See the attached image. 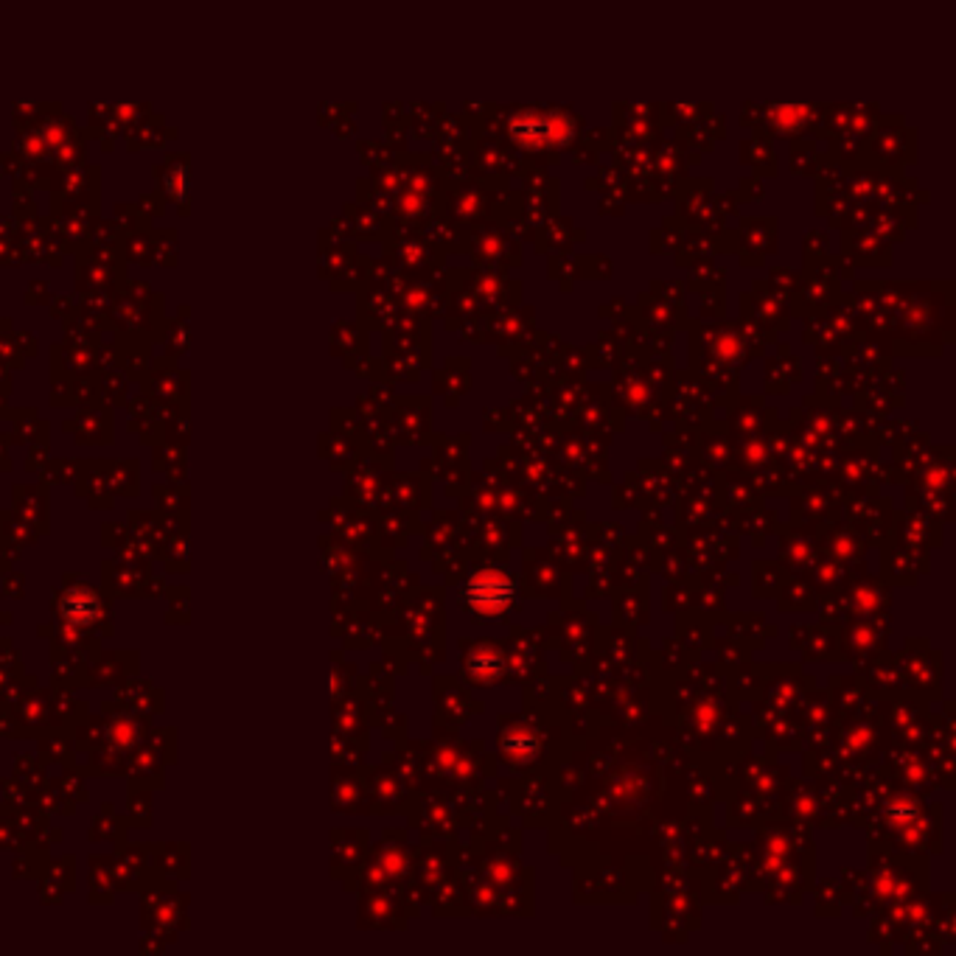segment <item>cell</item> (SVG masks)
Returning a JSON list of instances; mask_svg holds the SVG:
<instances>
[{"label":"cell","mask_w":956,"mask_h":956,"mask_svg":"<svg viewBox=\"0 0 956 956\" xmlns=\"http://www.w3.org/2000/svg\"><path fill=\"white\" fill-rule=\"evenodd\" d=\"M584 132V118L564 104H488L471 138H497L514 146L530 166H550Z\"/></svg>","instance_id":"1"},{"label":"cell","mask_w":956,"mask_h":956,"mask_svg":"<svg viewBox=\"0 0 956 956\" xmlns=\"http://www.w3.org/2000/svg\"><path fill=\"white\" fill-rule=\"evenodd\" d=\"M825 104H752L741 110V127L763 138H819Z\"/></svg>","instance_id":"2"},{"label":"cell","mask_w":956,"mask_h":956,"mask_svg":"<svg viewBox=\"0 0 956 956\" xmlns=\"http://www.w3.org/2000/svg\"><path fill=\"white\" fill-rule=\"evenodd\" d=\"M914 160H917V132L906 124L903 115H892V118L881 115V121L875 124V129L864 141L858 166L900 172L903 166H909Z\"/></svg>","instance_id":"3"},{"label":"cell","mask_w":956,"mask_h":956,"mask_svg":"<svg viewBox=\"0 0 956 956\" xmlns=\"http://www.w3.org/2000/svg\"><path fill=\"white\" fill-rule=\"evenodd\" d=\"M460 253L471 258L474 267L511 272L522 267V244L511 239L497 219H480L463 228Z\"/></svg>","instance_id":"4"},{"label":"cell","mask_w":956,"mask_h":956,"mask_svg":"<svg viewBox=\"0 0 956 956\" xmlns=\"http://www.w3.org/2000/svg\"><path fill=\"white\" fill-rule=\"evenodd\" d=\"M676 200V216L685 222L687 228L696 233H721L727 230V216L718 208V191H715L713 177H687L682 186L673 194Z\"/></svg>","instance_id":"5"},{"label":"cell","mask_w":956,"mask_h":956,"mask_svg":"<svg viewBox=\"0 0 956 956\" xmlns=\"http://www.w3.org/2000/svg\"><path fill=\"white\" fill-rule=\"evenodd\" d=\"M469 160L471 169H474V177L500 180V183L519 180L530 166L528 160L519 155L514 146H508L505 141H497V138H486V135L471 138Z\"/></svg>","instance_id":"6"},{"label":"cell","mask_w":956,"mask_h":956,"mask_svg":"<svg viewBox=\"0 0 956 956\" xmlns=\"http://www.w3.org/2000/svg\"><path fill=\"white\" fill-rule=\"evenodd\" d=\"M780 222L774 216H746L741 228L732 230V253L743 267H763V261L777 253Z\"/></svg>","instance_id":"7"},{"label":"cell","mask_w":956,"mask_h":956,"mask_svg":"<svg viewBox=\"0 0 956 956\" xmlns=\"http://www.w3.org/2000/svg\"><path fill=\"white\" fill-rule=\"evenodd\" d=\"M614 143L654 146L662 141L659 104H614Z\"/></svg>","instance_id":"8"},{"label":"cell","mask_w":956,"mask_h":956,"mask_svg":"<svg viewBox=\"0 0 956 956\" xmlns=\"http://www.w3.org/2000/svg\"><path fill=\"white\" fill-rule=\"evenodd\" d=\"M390 258L399 261V267L407 275H421V278H438L443 272L446 253L435 250L432 244L418 233V228L404 225L396 236V242L390 244Z\"/></svg>","instance_id":"9"},{"label":"cell","mask_w":956,"mask_h":956,"mask_svg":"<svg viewBox=\"0 0 956 956\" xmlns=\"http://www.w3.org/2000/svg\"><path fill=\"white\" fill-rule=\"evenodd\" d=\"M895 244L881 239L878 233L864 228L842 230V256H847L856 267H889Z\"/></svg>","instance_id":"10"},{"label":"cell","mask_w":956,"mask_h":956,"mask_svg":"<svg viewBox=\"0 0 956 956\" xmlns=\"http://www.w3.org/2000/svg\"><path fill=\"white\" fill-rule=\"evenodd\" d=\"M586 242V233L584 230L575 228V222H572L570 216H550L544 225L536 228V236H533V247H536V253H544V256H558V253H570L575 250V244Z\"/></svg>","instance_id":"11"},{"label":"cell","mask_w":956,"mask_h":956,"mask_svg":"<svg viewBox=\"0 0 956 956\" xmlns=\"http://www.w3.org/2000/svg\"><path fill=\"white\" fill-rule=\"evenodd\" d=\"M741 163L743 166H749L755 177L760 180H766V177H774L777 174V149H774V141L769 138H763V135H752V138H743L741 141Z\"/></svg>","instance_id":"12"},{"label":"cell","mask_w":956,"mask_h":956,"mask_svg":"<svg viewBox=\"0 0 956 956\" xmlns=\"http://www.w3.org/2000/svg\"><path fill=\"white\" fill-rule=\"evenodd\" d=\"M415 228H418V233H421L435 250H441V253H460L463 228H457L455 222H449L446 216L432 214L427 216V219H421Z\"/></svg>","instance_id":"13"},{"label":"cell","mask_w":956,"mask_h":956,"mask_svg":"<svg viewBox=\"0 0 956 956\" xmlns=\"http://www.w3.org/2000/svg\"><path fill=\"white\" fill-rule=\"evenodd\" d=\"M715 113L713 104H707V101H701V104H679V101H665V104H659V118H662V127H671L673 132L676 129H685L690 124H696L701 121L704 115Z\"/></svg>","instance_id":"14"},{"label":"cell","mask_w":956,"mask_h":956,"mask_svg":"<svg viewBox=\"0 0 956 956\" xmlns=\"http://www.w3.org/2000/svg\"><path fill=\"white\" fill-rule=\"evenodd\" d=\"M687 233H690V228H687L679 216L676 214L668 216V219L662 222V228H657L654 233H651V239H648V250H651L654 256H662V253H671L673 256V253L679 250V244L687 239Z\"/></svg>","instance_id":"15"},{"label":"cell","mask_w":956,"mask_h":956,"mask_svg":"<svg viewBox=\"0 0 956 956\" xmlns=\"http://www.w3.org/2000/svg\"><path fill=\"white\" fill-rule=\"evenodd\" d=\"M578 278H584V272H581V253L575 256V250H570V253L550 256V281H556L561 289H570Z\"/></svg>","instance_id":"16"},{"label":"cell","mask_w":956,"mask_h":956,"mask_svg":"<svg viewBox=\"0 0 956 956\" xmlns=\"http://www.w3.org/2000/svg\"><path fill=\"white\" fill-rule=\"evenodd\" d=\"M819 160V143L816 138H797L791 141V174L797 177H811Z\"/></svg>","instance_id":"17"},{"label":"cell","mask_w":956,"mask_h":956,"mask_svg":"<svg viewBox=\"0 0 956 956\" xmlns=\"http://www.w3.org/2000/svg\"><path fill=\"white\" fill-rule=\"evenodd\" d=\"M727 270H721V267H715L713 258L710 261H699V264H693L690 267V289H696V292H707V289H724V281H727Z\"/></svg>","instance_id":"18"},{"label":"cell","mask_w":956,"mask_h":956,"mask_svg":"<svg viewBox=\"0 0 956 956\" xmlns=\"http://www.w3.org/2000/svg\"><path fill=\"white\" fill-rule=\"evenodd\" d=\"M830 253V233L828 230H811V233H805V239H802V258L805 261H814V258H822Z\"/></svg>","instance_id":"19"},{"label":"cell","mask_w":956,"mask_h":956,"mask_svg":"<svg viewBox=\"0 0 956 956\" xmlns=\"http://www.w3.org/2000/svg\"><path fill=\"white\" fill-rule=\"evenodd\" d=\"M766 197V183L760 177H743L738 188H735V200L738 202H760Z\"/></svg>","instance_id":"20"},{"label":"cell","mask_w":956,"mask_h":956,"mask_svg":"<svg viewBox=\"0 0 956 956\" xmlns=\"http://www.w3.org/2000/svg\"><path fill=\"white\" fill-rule=\"evenodd\" d=\"M581 272L584 278H609L612 275V261L606 256H592V253H581Z\"/></svg>","instance_id":"21"},{"label":"cell","mask_w":956,"mask_h":956,"mask_svg":"<svg viewBox=\"0 0 956 956\" xmlns=\"http://www.w3.org/2000/svg\"><path fill=\"white\" fill-rule=\"evenodd\" d=\"M797 278H800V272L794 270H769V278H766V284L771 289H777L780 295H791L794 292V286H797Z\"/></svg>","instance_id":"22"},{"label":"cell","mask_w":956,"mask_h":956,"mask_svg":"<svg viewBox=\"0 0 956 956\" xmlns=\"http://www.w3.org/2000/svg\"><path fill=\"white\" fill-rule=\"evenodd\" d=\"M623 194H600V216H620L626 211Z\"/></svg>","instance_id":"23"}]
</instances>
